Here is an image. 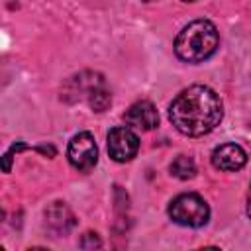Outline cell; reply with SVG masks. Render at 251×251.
Here are the masks:
<instances>
[{"label": "cell", "instance_id": "cell-1", "mask_svg": "<svg viewBox=\"0 0 251 251\" xmlns=\"http://www.w3.org/2000/svg\"><path fill=\"white\" fill-rule=\"evenodd\" d=\"M222 116L224 110L220 96L204 84L184 88L169 106L171 124L188 137L210 133L222 122Z\"/></svg>", "mask_w": 251, "mask_h": 251}, {"label": "cell", "instance_id": "cell-2", "mask_svg": "<svg viewBox=\"0 0 251 251\" xmlns=\"http://www.w3.org/2000/svg\"><path fill=\"white\" fill-rule=\"evenodd\" d=\"M220 43L216 25L210 20H194L180 29L175 39V53L186 63H202L210 59Z\"/></svg>", "mask_w": 251, "mask_h": 251}, {"label": "cell", "instance_id": "cell-3", "mask_svg": "<svg viewBox=\"0 0 251 251\" xmlns=\"http://www.w3.org/2000/svg\"><path fill=\"white\" fill-rule=\"evenodd\" d=\"M169 216L175 224L184 227H202L208 224L210 208L206 200L198 194H180L169 206Z\"/></svg>", "mask_w": 251, "mask_h": 251}, {"label": "cell", "instance_id": "cell-4", "mask_svg": "<svg viewBox=\"0 0 251 251\" xmlns=\"http://www.w3.org/2000/svg\"><path fill=\"white\" fill-rule=\"evenodd\" d=\"M67 157H69V163L80 173H88L90 169H94L98 161V147L92 133L88 131L76 133L69 143Z\"/></svg>", "mask_w": 251, "mask_h": 251}, {"label": "cell", "instance_id": "cell-5", "mask_svg": "<svg viewBox=\"0 0 251 251\" xmlns=\"http://www.w3.org/2000/svg\"><path fill=\"white\" fill-rule=\"evenodd\" d=\"M139 149V139L129 127H114L108 133V153L114 161L126 163L135 157Z\"/></svg>", "mask_w": 251, "mask_h": 251}, {"label": "cell", "instance_id": "cell-6", "mask_svg": "<svg viewBox=\"0 0 251 251\" xmlns=\"http://www.w3.org/2000/svg\"><path fill=\"white\" fill-rule=\"evenodd\" d=\"M124 120H126L127 127L141 129V131H149V129L157 127V124H159V114H157V108H155L149 100H139V102L131 104V106L126 110Z\"/></svg>", "mask_w": 251, "mask_h": 251}, {"label": "cell", "instance_id": "cell-7", "mask_svg": "<svg viewBox=\"0 0 251 251\" xmlns=\"http://www.w3.org/2000/svg\"><path fill=\"white\" fill-rule=\"evenodd\" d=\"M45 226L53 233V237H61L75 227V216L65 202H53L45 210Z\"/></svg>", "mask_w": 251, "mask_h": 251}, {"label": "cell", "instance_id": "cell-8", "mask_svg": "<svg viewBox=\"0 0 251 251\" xmlns=\"http://www.w3.org/2000/svg\"><path fill=\"white\" fill-rule=\"evenodd\" d=\"M247 163V153L237 143H224L214 149L212 165L220 171H239Z\"/></svg>", "mask_w": 251, "mask_h": 251}, {"label": "cell", "instance_id": "cell-9", "mask_svg": "<svg viewBox=\"0 0 251 251\" xmlns=\"http://www.w3.org/2000/svg\"><path fill=\"white\" fill-rule=\"evenodd\" d=\"M100 84H104L100 75H94V73H80V75L73 76V78L67 82L65 94H75L73 100H75V98H80V96H86V98H88V94H90L96 86H100Z\"/></svg>", "mask_w": 251, "mask_h": 251}, {"label": "cell", "instance_id": "cell-10", "mask_svg": "<svg viewBox=\"0 0 251 251\" xmlns=\"http://www.w3.org/2000/svg\"><path fill=\"white\" fill-rule=\"evenodd\" d=\"M171 175L180 178V180H188L196 175V165L192 161V157L186 155H178L173 163H171Z\"/></svg>", "mask_w": 251, "mask_h": 251}, {"label": "cell", "instance_id": "cell-11", "mask_svg": "<svg viewBox=\"0 0 251 251\" xmlns=\"http://www.w3.org/2000/svg\"><path fill=\"white\" fill-rule=\"evenodd\" d=\"M88 104L94 112H104L112 104V94L104 88V84H100L88 94Z\"/></svg>", "mask_w": 251, "mask_h": 251}, {"label": "cell", "instance_id": "cell-12", "mask_svg": "<svg viewBox=\"0 0 251 251\" xmlns=\"http://www.w3.org/2000/svg\"><path fill=\"white\" fill-rule=\"evenodd\" d=\"M100 239L96 233H84L82 239H80V247L82 249H94V247H100Z\"/></svg>", "mask_w": 251, "mask_h": 251}, {"label": "cell", "instance_id": "cell-13", "mask_svg": "<svg viewBox=\"0 0 251 251\" xmlns=\"http://www.w3.org/2000/svg\"><path fill=\"white\" fill-rule=\"evenodd\" d=\"M10 167H12V151L4 155V173H10Z\"/></svg>", "mask_w": 251, "mask_h": 251}, {"label": "cell", "instance_id": "cell-14", "mask_svg": "<svg viewBox=\"0 0 251 251\" xmlns=\"http://www.w3.org/2000/svg\"><path fill=\"white\" fill-rule=\"evenodd\" d=\"M247 216L251 218V184H249V192H247Z\"/></svg>", "mask_w": 251, "mask_h": 251}, {"label": "cell", "instance_id": "cell-15", "mask_svg": "<svg viewBox=\"0 0 251 251\" xmlns=\"http://www.w3.org/2000/svg\"><path fill=\"white\" fill-rule=\"evenodd\" d=\"M182 2H194V0H182Z\"/></svg>", "mask_w": 251, "mask_h": 251}, {"label": "cell", "instance_id": "cell-16", "mask_svg": "<svg viewBox=\"0 0 251 251\" xmlns=\"http://www.w3.org/2000/svg\"><path fill=\"white\" fill-rule=\"evenodd\" d=\"M143 2H151V0H143Z\"/></svg>", "mask_w": 251, "mask_h": 251}]
</instances>
